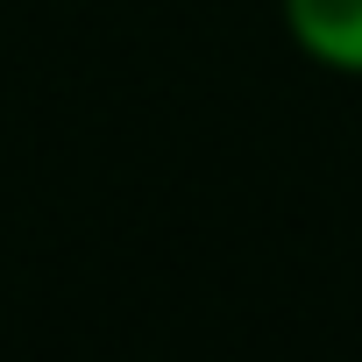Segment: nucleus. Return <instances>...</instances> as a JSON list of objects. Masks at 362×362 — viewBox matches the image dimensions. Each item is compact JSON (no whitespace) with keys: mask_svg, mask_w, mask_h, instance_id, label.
<instances>
[{"mask_svg":"<svg viewBox=\"0 0 362 362\" xmlns=\"http://www.w3.org/2000/svg\"><path fill=\"white\" fill-rule=\"evenodd\" d=\"M284 29L313 64L362 78V0H284Z\"/></svg>","mask_w":362,"mask_h":362,"instance_id":"obj_1","label":"nucleus"}]
</instances>
